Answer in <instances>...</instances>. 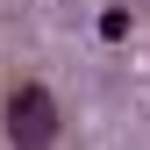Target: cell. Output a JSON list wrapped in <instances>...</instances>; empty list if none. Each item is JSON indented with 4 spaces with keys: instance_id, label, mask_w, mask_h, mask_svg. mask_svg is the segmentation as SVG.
Returning a JSON list of instances; mask_svg holds the SVG:
<instances>
[{
    "instance_id": "cell-2",
    "label": "cell",
    "mask_w": 150,
    "mask_h": 150,
    "mask_svg": "<svg viewBox=\"0 0 150 150\" xmlns=\"http://www.w3.org/2000/svg\"><path fill=\"white\" fill-rule=\"evenodd\" d=\"M100 36H107V43H122V36H129V14H122V7H107V14H100Z\"/></svg>"
},
{
    "instance_id": "cell-1",
    "label": "cell",
    "mask_w": 150,
    "mask_h": 150,
    "mask_svg": "<svg viewBox=\"0 0 150 150\" xmlns=\"http://www.w3.org/2000/svg\"><path fill=\"white\" fill-rule=\"evenodd\" d=\"M7 136H14V143H50V136H57V100H50L43 86H14V100H7Z\"/></svg>"
}]
</instances>
